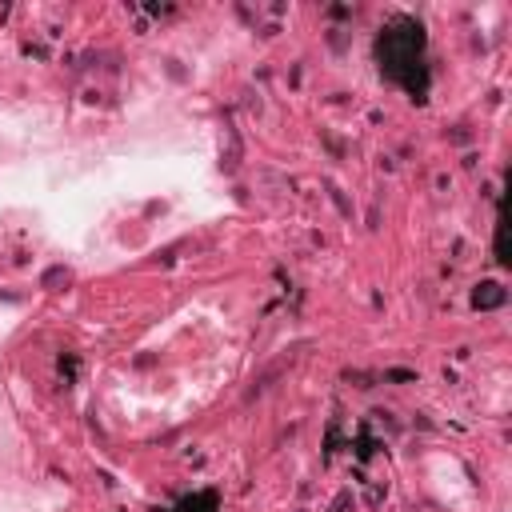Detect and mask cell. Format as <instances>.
I'll use <instances>...</instances> for the list:
<instances>
[{
    "label": "cell",
    "instance_id": "obj_1",
    "mask_svg": "<svg viewBox=\"0 0 512 512\" xmlns=\"http://www.w3.org/2000/svg\"><path fill=\"white\" fill-rule=\"evenodd\" d=\"M376 60L388 80L424 96L428 88V36L416 16H392L376 36Z\"/></svg>",
    "mask_w": 512,
    "mask_h": 512
},
{
    "label": "cell",
    "instance_id": "obj_2",
    "mask_svg": "<svg viewBox=\"0 0 512 512\" xmlns=\"http://www.w3.org/2000/svg\"><path fill=\"white\" fill-rule=\"evenodd\" d=\"M220 508V496L216 492H192L176 504V512H216Z\"/></svg>",
    "mask_w": 512,
    "mask_h": 512
}]
</instances>
